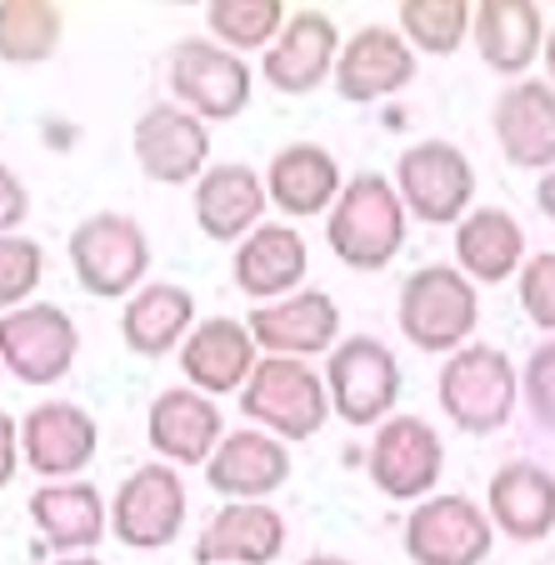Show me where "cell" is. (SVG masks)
Masks as SVG:
<instances>
[{
    "label": "cell",
    "mask_w": 555,
    "mask_h": 565,
    "mask_svg": "<svg viewBox=\"0 0 555 565\" xmlns=\"http://www.w3.org/2000/svg\"><path fill=\"white\" fill-rule=\"evenodd\" d=\"M406 205L395 195V181L361 171L341 185L331 215H325V246L351 270H385L406 246Z\"/></svg>",
    "instance_id": "cell-1"
},
{
    "label": "cell",
    "mask_w": 555,
    "mask_h": 565,
    "mask_svg": "<svg viewBox=\"0 0 555 565\" xmlns=\"http://www.w3.org/2000/svg\"><path fill=\"white\" fill-rule=\"evenodd\" d=\"M440 411L450 426L470 430V436H495L511 426L515 401H521V371L501 345H460L446 365H440Z\"/></svg>",
    "instance_id": "cell-2"
},
{
    "label": "cell",
    "mask_w": 555,
    "mask_h": 565,
    "mask_svg": "<svg viewBox=\"0 0 555 565\" xmlns=\"http://www.w3.org/2000/svg\"><path fill=\"white\" fill-rule=\"evenodd\" d=\"M395 320L416 351L456 355L460 345H470V331L481 326V290L460 276V266H420L401 286Z\"/></svg>",
    "instance_id": "cell-3"
},
{
    "label": "cell",
    "mask_w": 555,
    "mask_h": 565,
    "mask_svg": "<svg viewBox=\"0 0 555 565\" xmlns=\"http://www.w3.org/2000/svg\"><path fill=\"white\" fill-rule=\"evenodd\" d=\"M71 270L96 300L136 296L150 276V241L136 215L96 211L71 231Z\"/></svg>",
    "instance_id": "cell-4"
},
{
    "label": "cell",
    "mask_w": 555,
    "mask_h": 565,
    "mask_svg": "<svg viewBox=\"0 0 555 565\" xmlns=\"http://www.w3.org/2000/svg\"><path fill=\"white\" fill-rule=\"evenodd\" d=\"M241 411L276 440H310L331 420V395H325L321 371H310L306 361L266 355L241 385Z\"/></svg>",
    "instance_id": "cell-5"
},
{
    "label": "cell",
    "mask_w": 555,
    "mask_h": 565,
    "mask_svg": "<svg viewBox=\"0 0 555 565\" xmlns=\"http://www.w3.org/2000/svg\"><path fill=\"white\" fill-rule=\"evenodd\" d=\"M395 195L426 225H460L476 211V166L450 140H416L395 160Z\"/></svg>",
    "instance_id": "cell-6"
},
{
    "label": "cell",
    "mask_w": 555,
    "mask_h": 565,
    "mask_svg": "<svg viewBox=\"0 0 555 565\" xmlns=\"http://www.w3.org/2000/svg\"><path fill=\"white\" fill-rule=\"evenodd\" d=\"M325 395L345 426H381L401 401V361L381 335H345L325 361Z\"/></svg>",
    "instance_id": "cell-7"
},
{
    "label": "cell",
    "mask_w": 555,
    "mask_h": 565,
    "mask_svg": "<svg viewBox=\"0 0 555 565\" xmlns=\"http://www.w3.org/2000/svg\"><path fill=\"white\" fill-rule=\"evenodd\" d=\"M166 81L175 90V106H185L201 120H235L250 106L256 75H250L246 55L211 45L201 35H185L166 55Z\"/></svg>",
    "instance_id": "cell-8"
},
{
    "label": "cell",
    "mask_w": 555,
    "mask_h": 565,
    "mask_svg": "<svg viewBox=\"0 0 555 565\" xmlns=\"http://www.w3.org/2000/svg\"><path fill=\"white\" fill-rule=\"evenodd\" d=\"M81 355V331L51 300H31L0 316V365L25 385H55Z\"/></svg>",
    "instance_id": "cell-9"
},
{
    "label": "cell",
    "mask_w": 555,
    "mask_h": 565,
    "mask_svg": "<svg viewBox=\"0 0 555 565\" xmlns=\"http://www.w3.org/2000/svg\"><path fill=\"white\" fill-rule=\"evenodd\" d=\"M371 486L391 501H426L440 486V470H446V446H440L436 426L426 416H391L381 420L371 440Z\"/></svg>",
    "instance_id": "cell-10"
},
{
    "label": "cell",
    "mask_w": 555,
    "mask_h": 565,
    "mask_svg": "<svg viewBox=\"0 0 555 565\" xmlns=\"http://www.w3.org/2000/svg\"><path fill=\"white\" fill-rule=\"evenodd\" d=\"M185 525V486L175 466L150 460L120 480L116 501H110V535L130 551H161L181 535Z\"/></svg>",
    "instance_id": "cell-11"
},
{
    "label": "cell",
    "mask_w": 555,
    "mask_h": 565,
    "mask_svg": "<svg viewBox=\"0 0 555 565\" xmlns=\"http://www.w3.org/2000/svg\"><path fill=\"white\" fill-rule=\"evenodd\" d=\"M495 525L470 495H426L406 521L410 565H481Z\"/></svg>",
    "instance_id": "cell-12"
},
{
    "label": "cell",
    "mask_w": 555,
    "mask_h": 565,
    "mask_svg": "<svg viewBox=\"0 0 555 565\" xmlns=\"http://www.w3.org/2000/svg\"><path fill=\"white\" fill-rule=\"evenodd\" d=\"M130 150L146 181L191 185L205 175V160H211V126L185 106H150L130 130Z\"/></svg>",
    "instance_id": "cell-13"
},
{
    "label": "cell",
    "mask_w": 555,
    "mask_h": 565,
    "mask_svg": "<svg viewBox=\"0 0 555 565\" xmlns=\"http://www.w3.org/2000/svg\"><path fill=\"white\" fill-rule=\"evenodd\" d=\"M341 55V31L325 11H296L286 15L280 35L260 51V75L276 96H310L321 90Z\"/></svg>",
    "instance_id": "cell-14"
},
{
    "label": "cell",
    "mask_w": 555,
    "mask_h": 565,
    "mask_svg": "<svg viewBox=\"0 0 555 565\" xmlns=\"http://www.w3.org/2000/svg\"><path fill=\"white\" fill-rule=\"evenodd\" d=\"M331 81L341 90V100L371 106V100H385L416 81V51L395 25H361L351 41H341Z\"/></svg>",
    "instance_id": "cell-15"
},
{
    "label": "cell",
    "mask_w": 555,
    "mask_h": 565,
    "mask_svg": "<svg viewBox=\"0 0 555 565\" xmlns=\"http://www.w3.org/2000/svg\"><path fill=\"white\" fill-rule=\"evenodd\" d=\"M246 331L256 351L286 355V361H306V355L335 351L341 335V306L325 290H296L286 300H266L246 316Z\"/></svg>",
    "instance_id": "cell-16"
},
{
    "label": "cell",
    "mask_w": 555,
    "mask_h": 565,
    "mask_svg": "<svg viewBox=\"0 0 555 565\" xmlns=\"http://www.w3.org/2000/svg\"><path fill=\"white\" fill-rule=\"evenodd\" d=\"M96 446H100L96 416L86 406H75V401H45L21 420V456L45 480L81 476L96 460Z\"/></svg>",
    "instance_id": "cell-17"
},
{
    "label": "cell",
    "mask_w": 555,
    "mask_h": 565,
    "mask_svg": "<svg viewBox=\"0 0 555 565\" xmlns=\"http://www.w3.org/2000/svg\"><path fill=\"white\" fill-rule=\"evenodd\" d=\"M290 480V446L270 430H231L205 460V486L225 501H266Z\"/></svg>",
    "instance_id": "cell-18"
},
{
    "label": "cell",
    "mask_w": 555,
    "mask_h": 565,
    "mask_svg": "<svg viewBox=\"0 0 555 565\" xmlns=\"http://www.w3.org/2000/svg\"><path fill=\"white\" fill-rule=\"evenodd\" d=\"M146 436L166 466H205L221 446V406L191 385H171L150 401Z\"/></svg>",
    "instance_id": "cell-19"
},
{
    "label": "cell",
    "mask_w": 555,
    "mask_h": 565,
    "mask_svg": "<svg viewBox=\"0 0 555 565\" xmlns=\"http://www.w3.org/2000/svg\"><path fill=\"white\" fill-rule=\"evenodd\" d=\"M495 140L505 160L521 171H551L555 166V90L551 81H515L495 96L491 110Z\"/></svg>",
    "instance_id": "cell-20"
},
{
    "label": "cell",
    "mask_w": 555,
    "mask_h": 565,
    "mask_svg": "<svg viewBox=\"0 0 555 565\" xmlns=\"http://www.w3.org/2000/svg\"><path fill=\"white\" fill-rule=\"evenodd\" d=\"M256 341H250L246 320H231V316H211L201 320L181 345V375L191 391L201 395H231L250 381L256 371Z\"/></svg>",
    "instance_id": "cell-21"
},
{
    "label": "cell",
    "mask_w": 555,
    "mask_h": 565,
    "mask_svg": "<svg viewBox=\"0 0 555 565\" xmlns=\"http://www.w3.org/2000/svg\"><path fill=\"white\" fill-rule=\"evenodd\" d=\"M286 551V515L266 501H231L195 541V565H270Z\"/></svg>",
    "instance_id": "cell-22"
},
{
    "label": "cell",
    "mask_w": 555,
    "mask_h": 565,
    "mask_svg": "<svg viewBox=\"0 0 555 565\" xmlns=\"http://www.w3.org/2000/svg\"><path fill=\"white\" fill-rule=\"evenodd\" d=\"M485 515L521 545L545 541L555 531V476L535 460H505L485 486Z\"/></svg>",
    "instance_id": "cell-23"
},
{
    "label": "cell",
    "mask_w": 555,
    "mask_h": 565,
    "mask_svg": "<svg viewBox=\"0 0 555 565\" xmlns=\"http://www.w3.org/2000/svg\"><path fill=\"white\" fill-rule=\"evenodd\" d=\"M266 175H256L250 166L231 160V166H205V175L195 181V225L201 235L231 246L246 241L266 215Z\"/></svg>",
    "instance_id": "cell-24"
},
{
    "label": "cell",
    "mask_w": 555,
    "mask_h": 565,
    "mask_svg": "<svg viewBox=\"0 0 555 565\" xmlns=\"http://www.w3.org/2000/svg\"><path fill=\"white\" fill-rule=\"evenodd\" d=\"M306 266H310V256H306L300 231L276 221V225H256V231L235 246L231 276L246 296H256L260 306H266V300L296 296V286L306 280Z\"/></svg>",
    "instance_id": "cell-25"
},
{
    "label": "cell",
    "mask_w": 555,
    "mask_h": 565,
    "mask_svg": "<svg viewBox=\"0 0 555 565\" xmlns=\"http://www.w3.org/2000/svg\"><path fill=\"white\" fill-rule=\"evenodd\" d=\"M31 521L41 541L61 555H90L110 531L106 501L86 480H65V486H41L31 495Z\"/></svg>",
    "instance_id": "cell-26"
},
{
    "label": "cell",
    "mask_w": 555,
    "mask_h": 565,
    "mask_svg": "<svg viewBox=\"0 0 555 565\" xmlns=\"http://www.w3.org/2000/svg\"><path fill=\"white\" fill-rule=\"evenodd\" d=\"M456 260L470 286H501L525 266V231L501 205H476L456 225Z\"/></svg>",
    "instance_id": "cell-27"
},
{
    "label": "cell",
    "mask_w": 555,
    "mask_h": 565,
    "mask_svg": "<svg viewBox=\"0 0 555 565\" xmlns=\"http://www.w3.org/2000/svg\"><path fill=\"white\" fill-rule=\"evenodd\" d=\"M195 331V296L175 280H156L140 286L120 310V341L146 361H161L175 345H185V335Z\"/></svg>",
    "instance_id": "cell-28"
},
{
    "label": "cell",
    "mask_w": 555,
    "mask_h": 565,
    "mask_svg": "<svg viewBox=\"0 0 555 565\" xmlns=\"http://www.w3.org/2000/svg\"><path fill=\"white\" fill-rule=\"evenodd\" d=\"M341 166L325 146L316 140H296V146L276 150L270 156V171H266V195L280 205L286 215L306 221V215H321L335 205L341 195Z\"/></svg>",
    "instance_id": "cell-29"
},
{
    "label": "cell",
    "mask_w": 555,
    "mask_h": 565,
    "mask_svg": "<svg viewBox=\"0 0 555 565\" xmlns=\"http://www.w3.org/2000/svg\"><path fill=\"white\" fill-rule=\"evenodd\" d=\"M470 35H476V51L495 75H521V81L545 45L541 11L531 0H481L470 15Z\"/></svg>",
    "instance_id": "cell-30"
},
{
    "label": "cell",
    "mask_w": 555,
    "mask_h": 565,
    "mask_svg": "<svg viewBox=\"0 0 555 565\" xmlns=\"http://www.w3.org/2000/svg\"><path fill=\"white\" fill-rule=\"evenodd\" d=\"M61 11L51 0H0V61L6 65H41L61 45Z\"/></svg>",
    "instance_id": "cell-31"
},
{
    "label": "cell",
    "mask_w": 555,
    "mask_h": 565,
    "mask_svg": "<svg viewBox=\"0 0 555 565\" xmlns=\"http://www.w3.org/2000/svg\"><path fill=\"white\" fill-rule=\"evenodd\" d=\"M205 25L235 55L266 51L280 35V25H286V6L280 0H211L205 6Z\"/></svg>",
    "instance_id": "cell-32"
},
{
    "label": "cell",
    "mask_w": 555,
    "mask_h": 565,
    "mask_svg": "<svg viewBox=\"0 0 555 565\" xmlns=\"http://www.w3.org/2000/svg\"><path fill=\"white\" fill-rule=\"evenodd\" d=\"M470 0H401V35L410 51L456 55L470 31Z\"/></svg>",
    "instance_id": "cell-33"
},
{
    "label": "cell",
    "mask_w": 555,
    "mask_h": 565,
    "mask_svg": "<svg viewBox=\"0 0 555 565\" xmlns=\"http://www.w3.org/2000/svg\"><path fill=\"white\" fill-rule=\"evenodd\" d=\"M41 270H45V250L31 235H0V316L21 310L31 300V290L41 286Z\"/></svg>",
    "instance_id": "cell-34"
},
{
    "label": "cell",
    "mask_w": 555,
    "mask_h": 565,
    "mask_svg": "<svg viewBox=\"0 0 555 565\" xmlns=\"http://www.w3.org/2000/svg\"><path fill=\"white\" fill-rule=\"evenodd\" d=\"M521 395H525V411H531L535 426L555 436V335H545L531 351V361L521 371Z\"/></svg>",
    "instance_id": "cell-35"
},
{
    "label": "cell",
    "mask_w": 555,
    "mask_h": 565,
    "mask_svg": "<svg viewBox=\"0 0 555 565\" xmlns=\"http://www.w3.org/2000/svg\"><path fill=\"white\" fill-rule=\"evenodd\" d=\"M521 310L531 316V326L555 335V250H541L521 266Z\"/></svg>",
    "instance_id": "cell-36"
},
{
    "label": "cell",
    "mask_w": 555,
    "mask_h": 565,
    "mask_svg": "<svg viewBox=\"0 0 555 565\" xmlns=\"http://www.w3.org/2000/svg\"><path fill=\"white\" fill-rule=\"evenodd\" d=\"M25 215H31V191L21 185V175L11 166H0V235H11Z\"/></svg>",
    "instance_id": "cell-37"
},
{
    "label": "cell",
    "mask_w": 555,
    "mask_h": 565,
    "mask_svg": "<svg viewBox=\"0 0 555 565\" xmlns=\"http://www.w3.org/2000/svg\"><path fill=\"white\" fill-rule=\"evenodd\" d=\"M15 466H21V426L0 411V486H11Z\"/></svg>",
    "instance_id": "cell-38"
},
{
    "label": "cell",
    "mask_w": 555,
    "mask_h": 565,
    "mask_svg": "<svg viewBox=\"0 0 555 565\" xmlns=\"http://www.w3.org/2000/svg\"><path fill=\"white\" fill-rule=\"evenodd\" d=\"M535 205H541L545 221H555V166L541 175V185H535Z\"/></svg>",
    "instance_id": "cell-39"
},
{
    "label": "cell",
    "mask_w": 555,
    "mask_h": 565,
    "mask_svg": "<svg viewBox=\"0 0 555 565\" xmlns=\"http://www.w3.org/2000/svg\"><path fill=\"white\" fill-rule=\"evenodd\" d=\"M541 55H545V71H551V90H555V25H551V35H545Z\"/></svg>",
    "instance_id": "cell-40"
},
{
    "label": "cell",
    "mask_w": 555,
    "mask_h": 565,
    "mask_svg": "<svg viewBox=\"0 0 555 565\" xmlns=\"http://www.w3.org/2000/svg\"><path fill=\"white\" fill-rule=\"evenodd\" d=\"M55 565H100V561H96V555H61Z\"/></svg>",
    "instance_id": "cell-41"
},
{
    "label": "cell",
    "mask_w": 555,
    "mask_h": 565,
    "mask_svg": "<svg viewBox=\"0 0 555 565\" xmlns=\"http://www.w3.org/2000/svg\"><path fill=\"white\" fill-rule=\"evenodd\" d=\"M306 565H351V561H345V555H310Z\"/></svg>",
    "instance_id": "cell-42"
},
{
    "label": "cell",
    "mask_w": 555,
    "mask_h": 565,
    "mask_svg": "<svg viewBox=\"0 0 555 565\" xmlns=\"http://www.w3.org/2000/svg\"><path fill=\"white\" fill-rule=\"evenodd\" d=\"M0 371H6V365H0Z\"/></svg>",
    "instance_id": "cell-43"
}]
</instances>
